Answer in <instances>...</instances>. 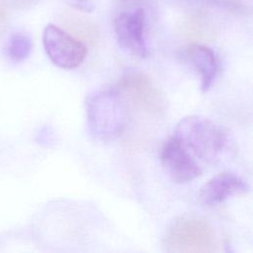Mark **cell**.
Returning <instances> with one entry per match:
<instances>
[{"mask_svg":"<svg viewBox=\"0 0 253 253\" xmlns=\"http://www.w3.org/2000/svg\"><path fill=\"white\" fill-rule=\"evenodd\" d=\"M84 105L89 131L96 139L110 141L123 133L127 112L119 90L114 87L94 90L86 96Z\"/></svg>","mask_w":253,"mask_h":253,"instance_id":"6da1fadb","label":"cell"},{"mask_svg":"<svg viewBox=\"0 0 253 253\" xmlns=\"http://www.w3.org/2000/svg\"><path fill=\"white\" fill-rule=\"evenodd\" d=\"M193 154L208 162H213L226 144L224 131L208 118L191 115L176 126L174 135Z\"/></svg>","mask_w":253,"mask_h":253,"instance_id":"7a4b0ae2","label":"cell"},{"mask_svg":"<svg viewBox=\"0 0 253 253\" xmlns=\"http://www.w3.org/2000/svg\"><path fill=\"white\" fill-rule=\"evenodd\" d=\"M165 249L179 253H205L216 250V240L207 222L194 216H182L167 229Z\"/></svg>","mask_w":253,"mask_h":253,"instance_id":"3957f363","label":"cell"},{"mask_svg":"<svg viewBox=\"0 0 253 253\" xmlns=\"http://www.w3.org/2000/svg\"><path fill=\"white\" fill-rule=\"evenodd\" d=\"M42 43L50 61L63 69L77 67L87 54V47L83 42L53 24H48L43 29Z\"/></svg>","mask_w":253,"mask_h":253,"instance_id":"277c9868","label":"cell"},{"mask_svg":"<svg viewBox=\"0 0 253 253\" xmlns=\"http://www.w3.org/2000/svg\"><path fill=\"white\" fill-rule=\"evenodd\" d=\"M121 86L135 105L153 116H162L167 110L165 94L156 87L141 70L127 68L124 72Z\"/></svg>","mask_w":253,"mask_h":253,"instance_id":"5b68a950","label":"cell"},{"mask_svg":"<svg viewBox=\"0 0 253 253\" xmlns=\"http://www.w3.org/2000/svg\"><path fill=\"white\" fill-rule=\"evenodd\" d=\"M145 14L143 9L135 8L117 15L114 21L115 35L118 43L129 53L146 57L148 49L144 37Z\"/></svg>","mask_w":253,"mask_h":253,"instance_id":"8992f818","label":"cell"},{"mask_svg":"<svg viewBox=\"0 0 253 253\" xmlns=\"http://www.w3.org/2000/svg\"><path fill=\"white\" fill-rule=\"evenodd\" d=\"M160 161L165 172L176 183H187L198 178L202 170L188 149L175 137L169 138L160 152Z\"/></svg>","mask_w":253,"mask_h":253,"instance_id":"52a82bcc","label":"cell"},{"mask_svg":"<svg viewBox=\"0 0 253 253\" xmlns=\"http://www.w3.org/2000/svg\"><path fill=\"white\" fill-rule=\"evenodd\" d=\"M247 183L232 172H222L211 178L199 194L203 204L208 206L217 205L231 196L243 194L248 191Z\"/></svg>","mask_w":253,"mask_h":253,"instance_id":"ba28073f","label":"cell"},{"mask_svg":"<svg viewBox=\"0 0 253 253\" xmlns=\"http://www.w3.org/2000/svg\"><path fill=\"white\" fill-rule=\"evenodd\" d=\"M187 56L191 64L200 73L201 88L208 91L218 72V59L214 51L207 45L193 43L188 47Z\"/></svg>","mask_w":253,"mask_h":253,"instance_id":"9c48e42d","label":"cell"},{"mask_svg":"<svg viewBox=\"0 0 253 253\" xmlns=\"http://www.w3.org/2000/svg\"><path fill=\"white\" fill-rule=\"evenodd\" d=\"M32 40L29 36L21 33L13 34L8 42V55L15 61L26 59L32 50Z\"/></svg>","mask_w":253,"mask_h":253,"instance_id":"30bf717a","label":"cell"},{"mask_svg":"<svg viewBox=\"0 0 253 253\" xmlns=\"http://www.w3.org/2000/svg\"><path fill=\"white\" fill-rule=\"evenodd\" d=\"M66 3L69 6L85 13H91L95 9V5L92 0H66Z\"/></svg>","mask_w":253,"mask_h":253,"instance_id":"8fae6325","label":"cell"},{"mask_svg":"<svg viewBox=\"0 0 253 253\" xmlns=\"http://www.w3.org/2000/svg\"><path fill=\"white\" fill-rule=\"evenodd\" d=\"M4 18H5V8L2 1L0 0V24L3 22Z\"/></svg>","mask_w":253,"mask_h":253,"instance_id":"7c38bea8","label":"cell"},{"mask_svg":"<svg viewBox=\"0 0 253 253\" xmlns=\"http://www.w3.org/2000/svg\"><path fill=\"white\" fill-rule=\"evenodd\" d=\"M14 1H16V2H17V1H19V0H14ZM20 1H21V0H20Z\"/></svg>","mask_w":253,"mask_h":253,"instance_id":"4fadbf2b","label":"cell"}]
</instances>
